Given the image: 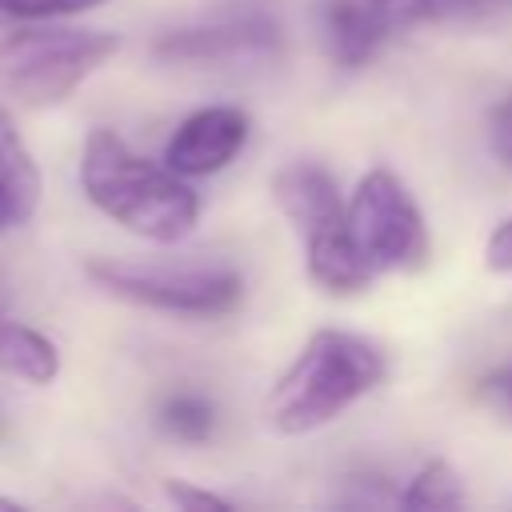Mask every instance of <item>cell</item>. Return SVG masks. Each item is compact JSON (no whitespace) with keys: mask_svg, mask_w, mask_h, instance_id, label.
Returning a JSON list of instances; mask_svg holds the SVG:
<instances>
[{"mask_svg":"<svg viewBox=\"0 0 512 512\" xmlns=\"http://www.w3.org/2000/svg\"><path fill=\"white\" fill-rule=\"evenodd\" d=\"M484 268L488 272H500V276L512 272V216L504 224H496V232L488 236V244H484Z\"/></svg>","mask_w":512,"mask_h":512,"instance_id":"cell-16","label":"cell"},{"mask_svg":"<svg viewBox=\"0 0 512 512\" xmlns=\"http://www.w3.org/2000/svg\"><path fill=\"white\" fill-rule=\"evenodd\" d=\"M348 224L372 272H412L428 260L424 216L388 168H372L368 176H360L348 200Z\"/></svg>","mask_w":512,"mask_h":512,"instance_id":"cell-6","label":"cell"},{"mask_svg":"<svg viewBox=\"0 0 512 512\" xmlns=\"http://www.w3.org/2000/svg\"><path fill=\"white\" fill-rule=\"evenodd\" d=\"M272 200L292 224L308 276L336 296L368 288L376 276L364 252L356 248L352 224H348V204L340 200V188L332 172L316 160H292L272 176Z\"/></svg>","mask_w":512,"mask_h":512,"instance_id":"cell-3","label":"cell"},{"mask_svg":"<svg viewBox=\"0 0 512 512\" xmlns=\"http://www.w3.org/2000/svg\"><path fill=\"white\" fill-rule=\"evenodd\" d=\"M504 400H508V408H512V372L504 376Z\"/></svg>","mask_w":512,"mask_h":512,"instance_id":"cell-22","label":"cell"},{"mask_svg":"<svg viewBox=\"0 0 512 512\" xmlns=\"http://www.w3.org/2000/svg\"><path fill=\"white\" fill-rule=\"evenodd\" d=\"M368 4L380 8L392 24H408V20L428 16V4H432V0H368Z\"/></svg>","mask_w":512,"mask_h":512,"instance_id":"cell-18","label":"cell"},{"mask_svg":"<svg viewBox=\"0 0 512 512\" xmlns=\"http://www.w3.org/2000/svg\"><path fill=\"white\" fill-rule=\"evenodd\" d=\"M212 424H216V412L200 392H176L160 404V428L176 440L200 444L212 436Z\"/></svg>","mask_w":512,"mask_h":512,"instance_id":"cell-13","label":"cell"},{"mask_svg":"<svg viewBox=\"0 0 512 512\" xmlns=\"http://www.w3.org/2000/svg\"><path fill=\"white\" fill-rule=\"evenodd\" d=\"M0 184L12 192V200L20 204L24 216L36 212V200H40V172H36V160L28 152V144L20 140V132L12 128V120L0 112Z\"/></svg>","mask_w":512,"mask_h":512,"instance_id":"cell-11","label":"cell"},{"mask_svg":"<svg viewBox=\"0 0 512 512\" xmlns=\"http://www.w3.org/2000/svg\"><path fill=\"white\" fill-rule=\"evenodd\" d=\"M460 504H464V484L448 460L420 464V472L408 480V488L400 496V508H408V512H452Z\"/></svg>","mask_w":512,"mask_h":512,"instance_id":"cell-12","label":"cell"},{"mask_svg":"<svg viewBox=\"0 0 512 512\" xmlns=\"http://www.w3.org/2000/svg\"><path fill=\"white\" fill-rule=\"evenodd\" d=\"M492 144L504 164H512V100H504L492 116Z\"/></svg>","mask_w":512,"mask_h":512,"instance_id":"cell-17","label":"cell"},{"mask_svg":"<svg viewBox=\"0 0 512 512\" xmlns=\"http://www.w3.org/2000/svg\"><path fill=\"white\" fill-rule=\"evenodd\" d=\"M164 496L176 504V508H228L224 496L208 492V488H196L188 480H164Z\"/></svg>","mask_w":512,"mask_h":512,"instance_id":"cell-15","label":"cell"},{"mask_svg":"<svg viewBox=\"0 0 512 512\" xmlns=\"http://www.w3.org/2000/svg\"><path fill=\"white\" fill-rule=\"evenodd\" d=\"M100 4L104 0H0V12L16 20H52V16H76Z\"/></svg>","mask_w":512,"mask_h":512,"instance_id":"cell-14","label":"cell"},{"mask_svg":"<svg viewBox=\"0 0 512 512\" xmlns=\"http://www.w3.org/2000/svg\"><path fill=\"white\" fill-rule=\"evenodd\" d=\"M384 352L344 328H320L280 372L264 400V420L280 436H304L332 424L384 380Z\"/></svg>","mask_w":512,"mask_h":512,"instance_id":"cell-2","label":"cell"},{"mask_svg":"<svg viewBox=\"0 0 512 512\" xmlns=\"http://www.w3.org/2000/svg\"><path fill=\"white\" fill-rule=\"evenodd\" d=\"M0 372L44 388L60 376V352L44 332L20 320H0Z\"/></svg>","mask_w":512,"mask_h":512,"instance_id":"cell-10","label":"cell"},{"mask_svg":"<svg viewBox=\"0 0 512 512\" xmlns=\"http://www.w3.org/2000/svg\"><path fill=\"white\" fill-rule=\"evenodd\" d=\"M80 188L104 216L152 244L184 240L200 216V200L184 176L132 152L112 128L88 132L80 152Z\"/></svg>","mask_w":512,"mask_h":512,"instance_id":"cell-1","label":"cell"},{"mask_svg":"<svg viewBox=\"0 0 512 512\" xmlns=\"http://www.w3.org/2000/svg\"><path fill=\"white\" fill-rule=\"evenodd\" d=\"M248 144V116L232 104H208L180 120L164 148V164L180 176H212L228 168Z\"/></svg>","mask_w":512,"mask_h":512,"instance_id":"cell-7","label":"cell"},{"mask_svg":"<svg viewBox=\"0 0 512 512\" xmlns=\"http://www.w3.org/2000/svg\"><path fill=\"white\" fill-rule=\"evenodd\" d=\"M392 28L396 24L368 0H332L324 8V40L332 60L344 68H360L364 60H372Z\"/></svg>","mask_w":512,"mask_h":512,"instance_id":"cell-9","label":"cell"},{"mask_svg":"<svg viewBox=\"0 0 512 512\" xmlns=\"http://www.w3.org/2000/svg\"><path fill=\"white\" fill-rule=\"evenodd\" d=\"M508 0H432L428 16H472V12H492Z\"/></svg>","mask_w":512,"mask_h":512,"instance_id":"cell-19","label":"cell"},{"mask_svg":"<svg viewBox=\"0 0 512 512\" xmlns=\"http://www.w3.org/2000/svg\"><path fill=\"white\" fill-rule=\"evenodd\" d=\"M276 52V24L264 16H232L204 28H176L156 40V56L168 64H236Z\"/></svg>","mask_w":512,"mask_h":512,"instance_id":"cell-8","label":"cell"},{"mask_svg":"<svg viewBox=\"0 0 512 512\" xmlns=\"http://www.w3.org/2000/svg\"><path fill=\"white\" fill-rule=\"evenodd\" d=\"M120 52L100 28H20L0 40V92L20 108H52Z\"/></svg>","mask_w":512,"mask_h":512,"instance_id":"cell-4","label":"cell"},{"mask_svg":"<svg viewBox=\"0 0 512 512\" xmlns=\"http://www.w3.org/2000/svg\"><path fill=\"white\" fill-rule=\"evenodd\" d=\"M24 220H28V216L20 212V204L12 200V192L0 184V232H4V228H12V224H24Z\"/></svg>","mask_w":512,"mask_h":512,"instance_id":"cell-20","label":"cell"},{"mask_svg":"<svg viewBox=\"0 0 512 512\" xmlns=\"http://www.w3.org/2000/svg\"><path fill=\"white\" fill-rule=\"evenodd\" d=\"M84 272L112 296L132 300L152 312L172 316H228L244 300V276L236 268L204 264H128V260H88Z\"/></svg>","mask_w":512,"mask_h":512,"instance_id":"cell-5","label":"cell"},{"mask_svg":"<svg viewBox=\"0 0 512 512\" xmlns=\"http://www.w3.org/2000/svg\"><path fill=\"white\" fill-rule=\"evenodd\" d=\"M24 504L20 500H12V496H0V512H20Z\"/></svg>","mask_w":512,"mask_h":512,"instance_id":"cell-21","label":"cell"}]
</instances>
